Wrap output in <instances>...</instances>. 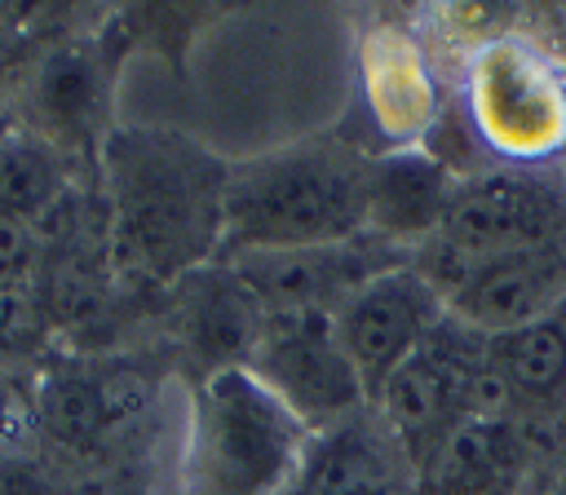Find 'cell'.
Instances as JSON below:
<instances>
[{
	"mask_svg": "<svg viewBox=\"0 0 566 495\" xmlns=\"http://www.w3.org/2000/svg\"><path fill=\"white\" fill-rule=\"evenodd\" d=\"M97 177L124 296H164L221 256L230 159L199 137L155 124L111 128Z\"/></svg>",
	"mask_w": 566,
	"mask_h": 495,
	"instance_id": "6da1fadb",
	"label": "cell"
},
{
	"mask_svg": "<svg viewBox=\"0 0 566 495\" xmlns=\"http://www.w3.org/2000/svg\"><path fill=\"white\" fill-rule=\"evenodd\" d=\"M371 150L336 128L230 159L221 256L336 243L367 230Z\"/></svg>",
	"mask_w": 566,
	"mask_h": 495,
	"instance_id": "7a4b0ae2",
	"label": "cell"
},
{
	"mask_svg": "<svg viewBox=\"0 0 566 495\" xmlns=\"http://www.w3.org/2000/svg\"><path fill=\"white\" fill-rule=\"evenodd\" d=\"M310 438L248 367L217 371L195 385L186 495H283Z\"/></svg>",
	"mask_w": 566,
	"mask_h": 495,
	"instance_id": "3957f363",
	"label": "cell"
},
{
	"mask_svg": "<svg viewBox=\"0 0 566 495\" xmlns=\"http://www.w3.org/2000/svg\"><path fill=\"white\" fill-rule=\"evenodd\" d=\"M460 110L491 168H566V66L539 40L504 31L469 53Z\"/></svg>",
	"mask_w": 566,
	"mask_h": 495,
	"instance_id": "277c9868",
	"label": "cell"
},
{
	"mask_svg": "<svg viewBox=\"0 0 566 495\" xmlns=\"http://www.w3.org/2000/svg\"><path fill=\"white\" fill-rule=\"evenodd\" d=\"M566 234V177L535 168L460 172L438 230L416 247L411 265L442 301L486 261Z\"/></svg>",
	"mask_w": 566,
	"mask_h": 495,
	"instance_id": "5b68a950",
	"label": "cell"
},
{
	"mask_svg": "<svg viewBox=\"0 0 566 495\" xmlns=\"http://www.w3.org/2000/svg\"><path fill=\"white\" fill-rule=\"evenodd\" d=\"M486 349H491V336H482L469 323L447 314L433 327V336L376 393L371 407L394 429V438L407 446L416 473L478 411Z\"/></svg>",
	"mask_w": 566,
	"mask_h": 495,
	"instance_id": "8992f818",
	"label": "cell"
},
{
	"mask_svg": "<svg viewBox=\"0 0 566 495\" xmlns=\"http://www.w3.org/2000/svg\"><path fill=\"white\" fill-rule=\"evenodd\" d=\"M248 371L310 429L327 433L354 420L367 402V389L336 336L327 309H287L265 314L261 340L248 358Z\"/></svg>",
	"mask_w": 566,
	"mask_h": 495,
	"instance_id": "52a82bcc",
	"label": "cell"
},
{
	"mask_svg": "<svg viewBox=\"0 0 566 495\" xmlns=\"http://www.w3.org/2000/svg\"><path fill=\"white\" fill-rule=\"evenodd\" d=\"M155 402V376L137 362H53L35 385L40 433L80 460L106 455Z\"/></svg>",
	"mask_w": 566,
	"mask_h": 495,
	"instance_id": "ba28073f",
	"label": "cell"
},
{
	"mask_svg": "<svg viewBox=\"0 0 566 495\" xmlns=\"http://www.w3.org/2000/svg\"><path fill=\"white\" fill-rule=\"evenodd\" d=\"M411 247L363 230L336 243H314V247H279V252H248L230 256L239 278L252 287L265 314H287V309H327L336 314L358 287L371 278L411 265Z\"/></svg>",
	"mask_w": 566,
	"mask_h": 495,
	"instance_id": "9c48e42d",
	"label": "cell"
},
{
	"mask_svg": "<svg viewBox=\"0 0 566 495\" xmlns=\"http://www.w3.org/2000/svg\"><path fill=\"white\" fill-rule=\"evenodd\" d=\"M332 318H336V336L367 389V402H376L385 380L447 318V301L416 265H398V270L371 278L367 287H358Z\"/></svg>",
	"mask_w": 566,
	"mask_h": 495,
	"instance_id": "30bf717a",
	"label": "cell"
},
{
	"mask_svg": "<svg viewBox=\"0 0 566 495\" xmlns=\"http://www.w3.org/2000/svg\"><path fill=\"white\" fill-rule=\"evenodd\" d=\"M164 305L177 349L199 371V380L230 367H248L265 327V309L230 261L199 265L164 292Z\"/></svg>",
	"mask_w": 566,
	"mask_h": 495,
	"instance_id": "8fae6325",
	"label": "cell"
},
{
	"mask_svg": "<svg viewBox=\"0 0 566 495\" xmlns=\"http://www.w3.org/2000/svg\"><path fill=\"white\" fill-rule=\"evenodd\" d=\"M358 88L385 150L429 146L442 115V88L429 62V44L416 31L394 22L367 31L358 49Z\"/></svg>",
	"mask_w": 566,
	"mask_h": 495,
	"instance_id": "7c38bea8",
	"label": "cell"
},
{
	"mask_svg": "<svg viewBox=\"0 0 566 495\" xmlns=\"http://www.w3.org/2000/svg\"><path fill=\"white\" fill-rule=\"evenodd\" d=\"M553 446V429L469 415L420 468V495H526Z\"/></svg>",
	"mask_w": 566,
	"mask_h": 495,
	"instance_id": "4fadbf2b",
	"label": "cell"
},
{
	"mask_svg": "<svg viewBox=\"0 0 566 495\" xmlns=\"http://www.w3.org/2000/svg\"><path fill=\"white\" fill-rule=\"evenodd\" d=\"M283 495H420V473L376 407H363L354 420L310 438Z\"/></svg>",
	"mask_w": 566,
	"mask_h": 495,
	"instance_id": "5bb4252c",
	"label": "cell"
},
{
	"mask_svg": "<svg viewBox=\"0 0 566 495\" xmlns=\"http://www.w3.org/2000/svg\"><path fill=\"white\" fill-rule=\"evenodd\" d=\"M562 301H566V234L478 265L447 296V314L482 336H504L553 314Z\"/></svg>",
	"mask_w": 566,
	"mask_h": 495,
	"instance_id": "9a60e30c",
	"label": "cell"
},
{
	"mask_svg": "<svg viewBox=\"0 0 566 495\" xmlns=\"http://www.w3.org/2000/svg\"><path fill=\"white\" fill-rule=\"evenodd\" d=\"M460 172L429 146H407V150H371L367 168V230L420 247L438 221L442 208L455 190Z\"/></svg>",
	"mask_w": 566,
	"mask_h": 495,
	"instance_id": "2e32d148",
	"label": "cell"
},
{
	"mask_svg": "<svg viewBox=\"0 0 566 495\" xmlns=\"http://www.w3.org/2000/svg\"><path fill=\"white\" fill-rule=\"evenodd\" d=\"M66 190L71 186H66L57 146L49 137H35L27 128L0 133V208L27 221H40Z\"/></svg>",
	"mask_w": 566,
	"mask_h": 495,
	"instance_id": "e0dca14e",
	"label": "cell"
},
{
	"mask_svg": "<svg viewBox=\"0 0 566 495\" xmlns=\"http://www.w3.org/2000/svg\"><path fill=\"white\" fill-rule=\"evenodd\" d=\"M106 102V62L97 49H57L40 75V106L57 133H88Z\"/></svg>",
	"mask_w": 566,
	"mask_h": 495,
	"instance_id": "ac0fdd59",
	"label": "cell"
},
{
	"mask_svg": "<svg viewBox=\"0 0 566 495\" xmlns=\"http://www.w3.org/2000/svg\"><path fill=\"white\" fill-rule=\"evenodd\" d=\"M49 314L31 283L0 278V358H22L49 336Z\"/></svg>",
	"mask_w": 566,
	"mask_h": 495,
	"instance_id": "d6986e66",
	"label": "cell"
},
{
	"mask_svg": "<svg viewBox=\"0 0 566 495\" xmlns=\"http://www.w3.org/2000/svg\"><path fill=\"white\" fill-rule=\"evenodd\" d=\"M35 261H40L35 221H27V217L0 208V278H9V283H31Z\"/></svg>",
	"mask_w": 566,
	"mask_h": 495,
	"instance_id": "ffe728a7",
	"label": "cell"
},
{
	"mask_svg": "<svg viewBox=\"0 0 566 495\" xmlns=\"http://www.w3.org/2000/svg\"><path fill=\"white\" fill-rule=\"evenodd\" d=\"M553 318H557V327H562V331H566V301H562V305H557V309H553Z\"/></svg>",
	"mask_w": 566,
	"mask_h": 495,
	"instance_id": "44dd1931",
	"label": "cell"
},
{
	"mask_svg": "<svg viewBox=\"0 0 566 495\" xmlns=\"http://www.w3.org/2000/svg\"><path fill=\"white\" fill-rule=\"evenodd\" d=\"M562 177H566V168H562Z\"/></svg>",
	"mask_w": 566,
	"mask_h": 495,
	"instance_id": "7402d4cb",
	"label": "cell"
}]
</instances>
